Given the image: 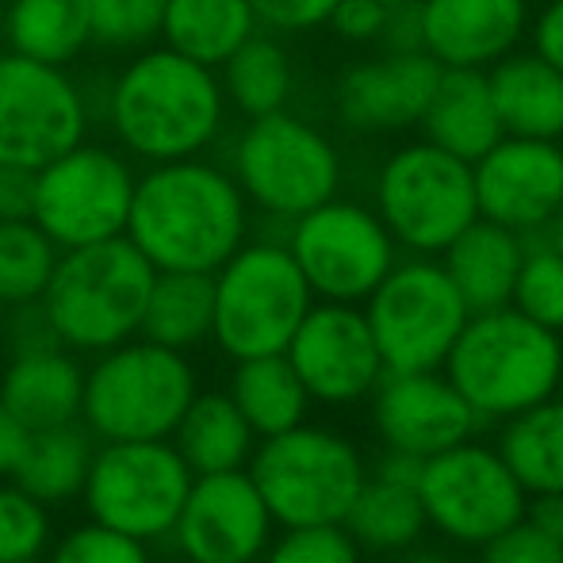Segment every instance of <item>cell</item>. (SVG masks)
<instances>
[{
	"instance_id": "6da1fadb",
	"label": "cell",
	"mask_w": 563,
	"mask_h": 563,
	"mask_svg": "<svg viewBox=\"0 0 563 563\" xmlns=\"http://www.w3.org/2000/svg\"><path fill=\"white\" fill-rule=\"evenodd\" d=\"M123 234L157 273H216L250 234V200L211 162H157L134 180Z\"/></svg>"
},
{
	"instance_id": "7a4b0ae2",
	"label": "cell",
	"mask_w": 563,
	"mask_h": 563,
	"mask_svg": "<svg viewBox=\"0 0 563 563\" xmlns=\"http://www.w3.org/2000/svg\"><path fill=\"white\" fill-rule=\"evenodd\" d=\"M108 126L139 162L200 157L223 134L227 97L211 66L169 46H142L104 97Z\"/></svg>"
},
{
	"instance_id": "3957f363",
	"label": "cell",
	"mask_w": 563,
	"mask_h": 563,
	"mask_svg": "<svg viewBox=\"0 0 563 563\" xmlns=\"http://www.w3.org/2000/svg\"><path fill=\"white\" fill-rule=\"evenodd\" d=\"M441 372L483 426L506 422L563 391V334L514 307L475 311Z\"/></svg>"
},
{
	"instance_id": "277c9868",
	"label": "cell",
	"mask_w": 563,
	"mask_h": 563,
	"mask_svg": "<svg viewBox=\"0 0 563 563\" xmlns=\"http://www.w3.org/2000/svg\"><path fill=\"white\" fill-rule=\"evenodd\" d=\"M154 276L157 268L119 234L62 250L38 303L69 353L97 356L139 338Z\"/></svg>"
},
{
	"instance_id": "5b68a950",
	"label": "cell",
	"mask_w": 563,
	"mask_h": 563,
	"mask_svg": "<svg viewBox=\"0 0 563 563\" xmlns=\"http://www.w3.org/2000/svg\"><path fill=\"white\" fill-rule=\"evenodd\" d=\"M196 391L188 353L131 338L85 368L81 422L97 441H162L173 438Z\"/></svg>"
},
{
	"instance_id": "8992f818",
	"label": "cell",
	"mask_w": 563,
	"mask_h": 563,
	"mask_svg": "<svg viewBox=\"0 0 563 563\" xmlns=\"http://www.w3.org/2000/svg\"><path fill=\"white\" fill-rule=\"evenodd\" d=\"M245 472L280 529L341 526L368 479V460L345 433L299 422L261 438Z\"/></svg>"
},
{
	"instance_id": "52a82bcc",
	"label": "cell",
	"mask_w": 563,
	"mask_h": 563,
	"mask_svg": "<svg viewBox=\"0 0 563 563\" xmlns=\"http://www.w3.org/2000/svg\"><path fill=\"white\" fill-rule=\"evenodd\" d=\"M211 280H216L211 338L230 361L284 353L314 303V291L307 288L284 242H242L211 273Z\"/></svg>"
},
{
	"instance_id": "ba28073f",
	"label": "cell",
	"mask_w": 563,
	"mask_h": 563,
	"mask_svg": "<svg viewBox=\"0 0 563 563\" xmlns=\"http://www.w3.org/2000/svg\"><path fill=\"white\" fill-rule=\"evenodd\" d=\"M230 177L253 208L291 223L334 200L341 188V157L319 126L299 115L273 112L250 119V126L238 134Z\"/></svg>"
},
{
	"instance_id": "9c48e42d",
	"label": "cell",
	"mask_w": 563,
	"mask_h": 563,
	"mask_svg": "<svg viewBox=\"0 0 563 563\" xmlns=\"http://www.w3.org/2000/svg\"><path fill=\"white\" fill-rule=\"evenodd\" d=\"M364 319L387 372H433L472 319L456 284L433 257L395 261L364 299Z\"/></svg>"
},
{
	"instance_id": "30bf717a",
	"label": "cell",
	"mask_w": 563,
	"mask_h": 563,
	"mask_svg": "<svg viewBox=\"0 0 563 563\" xmlns=\"http://www.w3.org/2000/svg\"><path fill=\"white\" fill-rule=\"evenodd\" d=\"M192 467L169 438L100 441L85 479V510L134 541H165L192 487Z\"/></svg>"
},
{
	"instance_id": "8fae6325",
	"label": "cell",
	"mask_w": 563,
	"mask_h": 563,
	"mask_svg": "<svg viewBox=\"0 0 563 563\" xmlns=\"http://www.w3.org/2000/svg\"><path fill=\"white\" fill-rule=\"evenodd\" d=\"M376 216L395 245L415 257H441L452 238L479 219L472 165L433 142L402 146L379 173Z\"/></svg>"
},
{
	"instance_id": "7c38bea8",
	"label": "cell",
	"mask_w": 563,
	"mask_h": 563,
	"mask_svg": "<svg viewBox=\"0 0 563 563\" xmlns=\"http://www.w3.org/2000/svg\"><path fill=\"white\" fill-rule=\"evenodd\" d=\"M426 526L456 549H479L490 537L526 518L529 495L495 445L467 438L438 456L422 460L418 472Z\"/></svg>"
},
{
	"instance_id": "4fadbf2b",
	"label": "cell",
	"mask_w": 563,
	"mask_h": 563,
	"mask_svg": "<svg viewBox=\"0 0 563 563\" xmlns=\"http://www.w3.org/2000/svg\"><path fill=\"white\" fill-rule=\"evenodd\" d=\"M134 180L139 177L123 154L77 142L74 150L35 169L31 219L58 250L108 242L126 230Z\"/></svg>"
},
{
	"instance_id": "5bb4252c",
	"label": "cell",
	"mask_w": 563,
	"mask_h": 563,
	"mask_svg": "<svg viewBox=\"0 0 563 563\" xmlns=\"http://www.w3.org/2000/svg\"><path fill=\"white\" fill-rule=\"evenodd\" d=\"M284 245L314 299L327 303H364L399 261V245L384 219L338 196L291 219Z\"/></svg>"
},
{
	"instance_id": "9a60e30c",
	"label": "cell",
	"mask_w": 563,
	"mask_h": 563,
	"mask_svg": "<svg viewBox=\"0 0 563 563\" xmlns=\"http://www.w3.org/2000/svg\"><path fill=\"white\" fill-rule=\"evenodd\" d=\"M89 104L62 66L0 54V169H43L85 142Z\"/></svg>"
},
{
	"instance_id": "2e32d148",
	"label": "cell",
	"mask_w": 563,
	"mask_h": 563,
	"mask_svg": "<svg viewBox=\"0 0 563 563\" xmlns=\"http://www.w3.org/2000/svg\"><path fill=\"white\" fill-rule=\"evenodd\" d=\"M284 356L303 379L311 402L322 407L364 402L387 372L361 303H311Z\"/></svg>"
},
{
	"instance_id": "e0dca14e",
	"label": "cell",
	"mask_w": 563,
	"mask_h": 563,
	"mask_svg": "<svg viewBox=\"0 0 563 563\" xmlns=\"http://www.w3.org/2000/svg\"><path fill=\"white\" fill-rule=\"evenodd\" d=\"M273 537V514L242 467L196 475L169 541L185 563H257Z\"/></svg>"
},
{
	"instance_id": "ac0fdd59",
	"label": "cell",
	"mask_w": 563,
	"mask_h": 563,
	"mask_svg": "<svg viewBox=\"0 0 563 563\" xmlns=\"http://www.w3.org/2000/svg\"><path fill=\"white\" fill-rule=\"evenodd\" d=\"M372 399V430L379 445L430 460L479 433V418L464 395L449 384L441 368L433 372H384Z\"/></svg>"
},
{
	"instance_id": "d6986e66",
	"label": "cell",
	"mask_w": 563,
	"mask_h": 563,
	"mask_svg": "<svg viewBox=\"0 0 563 563\" xmlns=\"http://www.w3.org/2000/svg\"><path fill=\"white\" fill-rule=\"evenodd\" d=\"M479 219L529 234L552 223L563 203V146L549 139L503 134L472 162Z\"/></svg>"
},
{
	"instance_id": "ffe728a7",
	"label": "cell",
	"mask_w": 563,
	"mask_h": 563,
	"mask_svg": "<svg viewBox=\"0 0 563 563\" xmlns=\"http://www.w3.org/2000/svg\"><path fill=\"white\" fill-rule=\"evenodd\" d=\"M441 69L426 51H391L387 58L361 62L341 77L338 115L353 131H407L422 123Z\"/></svg>"
},
{
	"instance_id": "44dd1931",
	"label": "cell",
	"mask_w": 563,
	"mask_h": 563,
	"mask_svg": "<svg viewBox=\"0 0 563 563\" xmlns=\"http://www.w3.org/2000/svg\"><path fill=\"white\" fill-rule=\"evenodd\" d=\"M526 0H422V51L445 69H487L526 35Z\"/></svg>"
},
{
	"instance_id": "7402d4cb",
	"label": "cell",
	"mask_w": 563,
	"mask_h": 563,
	"mask_svg": "<svg viewBox=\"0 0 563 563\" xmlns=\"http://www.w3.org/2000/svg\"><path fill=\"white\" fill-rule=\"evenodd\" d=\"M85 399V368L66 345L23 349L12 353L4 376H0V402L35 430L66 426L81 418Z\"/></svg>"
},
{
	"instance_id": "603a6c76",
	"label": "cell",
	"mask_w": 563,
	"mask_h": 563,
	"mask_svg": "<svg viewBox=\"0 0 563 563\" xmlns=\"http://www.w3.org/2000/svg\"><path fill=\"white\" fill-rule=\"evenodd\" d=\"M521 257H526V242L518 230H506L490 219H475L441 250V268L456 284L467 311L475 314L510 307Z\"/></svg>"
},
{
	"instance_id": "cb8c5ba5",
	"label": "cell",
	"mask_w": 563,
	"mask_h": 563,
	"mask_svg": "<svg viewBox=\"0 0 563 563\" xmlns=\"http://www.w3.org/2000/svg\"><path fill=\"white\" fill-rule=\"evenodd\" d=\"M487 89L503 134L518 139H563V74L541 54H506L490 66Z\"/></svg>"
},
{
	"instance_id": "d4e9b609",
	"label": "cell",
	"mask_w": 563,
	"mask_h": 563,
	"mask_svg": "<svg viewBox=\"0 0 563 563\" xmlns=\"http://www.w3.org/2000/svg\"><path fill=\"white\" fill-rule=\"evenodd\" d=\"M422 126L426 142H433L467 165L479 162L503 139L487 74L483 69H441V81L426 104Z\"/></svg>"
},
{
	"instance_id": "484cf974",
	"label": "cell",
	"mask_w": 563,
	"mask_h": 563,
	"mask_svg": "<svg viewBox=\"0 0 563 563\" xmlns=\"http://www.w3.org/2000/svg\"><path fill=\"white\" fill-rule=\"evenodd\" d=\"M169 441L192 467V475L242 472L257 449V433L227 391H196Z\"/></svg>"
},
{
	"instance_id": "4316f807",
	"label": "cell",
	"mask_w": 563,
	"mask_h": 563,
	"mask_svg": "<svg viewBox=\"0 0 563 563\" xmlns=\"http://www.w3.org/2000/svg\"><path fill=\"white\" fill-rule=\"evenodd\" d=\"M341 526L361 544V552H376V556H399V552L415 549L430 529L422 498H418V483L387 479L376 472H368Z\"/></svg>"
},
{
	"instance_id": "83f0119b",
	"label": "cell",
	"mask_w": 563,
	"mask_h": 563,
	"mask_svg": "<svg viewBox=\"0 0 563 563\" xmlns=\"http://www.w3.org/2000/svg\"><path fill=\"white\" fill-rule=\"evenodd\" d=\"M227 395L242 410V418L257 433V441L276 438V433L291 430V426L307 422V410H311V395H307L303 379L296 376V368H291V361L284 353L234 361Z\"/></svg>"
},
{
	"instance_id": "f1b7e54d",
	"label": "cell",
	"mask_w": 563,
	"mask_h": 563,
	"mask_svg": "<svg viewBox=\"0 0 563 563\" xmlns=\"http://www.w3.org/2000/svg\"><path fill=\"white\" fill-rule=\"evenodd\" d=\"M92 456H97V438L81 418L51 426V430H35L15 464L12 483H20L43 506L69 503V498H81Z\"/></svg>"
},
{
	"instance_id": "f546056e",
	"label": "cell",
	"mask_w": 563,
	"mask_h": 563,
	"mask_svg": "<svg viewBox=\"0 0 563 563\" xmlns=\"http://www.w3.org/2000/svg\"><path fill=\"white\" fill-rule=\"evenodd\" d=\"M257 31L250 0H165L162 38L169 51L219 69Z\"/></svg>"
},
{
	"instance_id": "4dcf8cb0",
	"label": "cell",
	"mask_w": 563,
	"mask_h": 563,
	"mask_svg": "<svg viewBox=\"0 0 563 563\" xmlns=\"http://www.w3.org/2000/svg\"><path fill=\"white\" fill-rule=\"evenodd\" d=\"M0 38L12 54L62 69L92 43L81 0H4Z\"/></svg>"
},
{
	"instance_id": "1f68e13d",
	"label": "cell",
	"mask_w": 563,
	"mask_h": 563,
	"mask_svg": "<svg viewBox=\"0 0 563 563\" xmlns=\"http://www.w3.org/2000/svg\"><path fill=\"white\" fill-rule=\"evenodd\" d=\"M498 456L514 472L526 495L563 490V395L537 402L521 415L498 422Z\"/></svg>"
},
{
	"instance_id": "d6a6232c",
	"label": "cell",
	"mask_w": 563,
	"mask_h": 563,
	"mask_svg": "<svg viewBox=\"0 0 563 563\" xmlns=\"http://www.w3.org/2000/svg\"><path fill=\"white\" fill-rule=\"evenodd\" d=\"M211 322H216L211 273H157L150 284L139 338L188 353L211 338Z\"/></svg>"
},
{
	"instance_id": "836d02e7",
	"label": "cell",
	"mask_w": 563,
	"mask_h": 563,
	"mask_svg": "<svg viewBox=\"0 0 563 563\" xmlns=\"http://www.w3.org/2000/svg\"><path fill=\"white\" fill-rule=\"evenodd\" d=\"M223 85L227 104H234L242 115H273L284 112L291 97V58L276 38L253 31L242 46L216 69Z\"/></svg>"
},
{
	"instance_id": "e575fe53",
	"label": "cell",
	"mask_w": 563,
	"mask_h": 563,
	"mask_svg": "<svg viewBox=\"0 0 563 563\" xmlns=\"http://www.w3.org/2000/svg\"><path fill=\"white\" fill-rule=\"evenodd\" d=\"M58 253L35 219H0V299L8 307L35 303L51 284Z\"/></svg>"
},
{
	"instance_id": "d590c367",
	"label": "cell",
	"mask_w": 563,
	"mask_h": 563,
	"mask_svg": "<svg viewBox=\"0 0 563 563\" xmlns=\"http://www.w3.org/2000/svg\"><path fill=\"white\" fill-rule=\"evenodd\" d=\"M89 38L108 51H142L162 35L165 0H81Z\"/></svg>"
},
{
	"instance_id": "8d00e7d4",
	"label": "cell",
	"mask_w": 563,
	"mask_h": 563,
	"mask_svg": "<svg viewBox=\"0 0 563 563\" xmlns=\"http://www.w3.org/2000/svg\"><path fill=\"white\" fill-rule=\"evenodd\" d=\"M510 307L526 319L563 334V253L552 242L526 250L518 280H514Z\"/></svg>"
},
{
	"instance_id": "74e56055",
	"label": "cell",
	"mask_w": 563,
	"mask_h": 563,
	"mask_svg": "<svg viewBox=\"0 0 563 563\" xmlns=\"http://www.w3.org/2000/svg\"><path fill=\"white\" fill-rule=\"evenodd\" d=\"M51 549V510L20 483H0V563H38Z\"/></svg>"
},
{
	"instance_id": "f35d334b",
	"label": "cell",
	"mask_w": 563,
	"mask_h": 563,
	"mask_svg": "<svg viewBox=\"0 0 563 563\" xmlns=\"http://www.w3.org/2000/svg\"><path fill=\"white\" fill-rule=\"evenodd\" d=\"M261 563H364L345 526H291L273 537Z\"/></svg>"
},
{
	"instance_id": "ab89813d",
	"label": "cell",
	"mask_w": 563,
	"mask_h": 563,
	"mask_svg": "<svg viewBox=\"0 0 563 563\" xmlns=\"http://www.w3.org/2000/svg\"><path fill=\"white\" fill-rule=\"evenodd\" d=\"M51 563H154V556H150L146 541H134V537L89 518L54 544Z\"/></svg>"
},
{
	"instance_id": "60d3db41",
	"label": "cell",
	"mask_w": 563,
	"mask_h": 563,
	"mask_svg": "<svg viewBox=\"0 0 563 563\" xmlns=\"http://www.w3.org/2000/svg\"><path fill=\"white\" fill-rule=\"evenodd\" d=\"M479 563H563V544L521 518L479 544Z\"/></svg>"
},
{
	"instance_id": "b9f144b4",
	"label": "cell",
	"mask_w": 563,
	"mask_h": 563,
	"mask_svg": "<svg viewBox=\"0 0 563 563\" xmlns=\"http://www.w3.org/2000/svg\"><path fill=\"white\" fill-rule=\"evenodd\" d=\"M338 0H250L257 27L268 31H311L322 27Z\"/></svg>"
},
{
	"instance_id": "7bdbcfd3",
	"label": "cell",
	"mask_w": 563,
	"mask_h": 563,
	"mask_svg": "<svg viewBox=\"0 0 563 563\" xmlns=\"http://www.w3.org/2000/svg\"><path fill=\"white\" fill-rule=\"evenodd\" d=\"M387 15H391V8L384 0H338L327 23L349 43H372L384 35Z\"/></svg>"
},
{
	"instance_id": "ee69618b",
	"label": "cell",
	"mask_w": 563,
	"mask_h": 563,
	"mask_svg": "<svg viewBox=\"0 0 563 563\" xmlns=\"http://www.w3.org/2000/svg\"><path fill=\"white\" fill-rule=\"evenodd\" d=\"M31 196H35V173L0 169V219H31Z\"/></svg>"
},
{
	"instance_id": "f6af8a7d",
	"label": "cell",
	"mask_w": 563,
	"mask_h": 563,
	"mask_svg": "<svg viewBox=\"0 0 563 563\" xmlns=\"http://www.w3.org/2000/svg\"><path fill=\"white\" fill-rule=\"evenodd\" d=\"M533 54H541L549 66L563 74V0H552L533 23Z\"/></svg>"
},
{
	"instance_id": "bcb514c9",
	"label": "cell",
	"mask_w": 563,
	"mask_h": 563,
	"mask_svg": "<svg viewBox=\"0 0 563 563\" xmlns=\"http://www.w3.org/2000/svg\"><path fill=\"white\" fill-rule=\"evenodd\" d=\"M27 441H31V430L4 407V402H0V479H12Z\"/></svg>"
},
{
	"instance_id": "7dc6e473",
	"label": "cell",
	"mask_w": 563,
	"mask_h": 563,
	"mask_svg": "<svg viewBox=\"0 0 563 563\" xmlns=\"http://www.w3.org/2000/svg\"><path fill=\"white\" fill-rule=\"evenodd\" d=\"M526 521H533L541 533L556 537L563 544V490H552V495H529Z\"/></svg>"
},
{
	"instance_id": "c3c4849f",
	"label": "cell",
	"mask_w": 563,
	"mask_h": 563,
	"mask_svg": "<svg viewBox=\"0 0 563 563\" xmlns=\"http://www.w3.org/2000/svg\"><path fill=\"white\" fill-rule=\"evenodd\" d=\"M399 563H460V560L452 556V552H445V549H430V544L418 541L415 549L399 552Z\"/></svg>"
},
{
	"instance_id": "681fc988",
	"label": "cell",
	"mask_w": 563,
	"mask_h": 563,
	"mask_svg": "<svg viewBox=\"0 0 563 563\" xmlns=\"http://www.w3.org/2000/svg\"><path fill=\"white\" fill-rule=\"evenodd\" d=\"M549 242L563 253V203L556 208V216H552V223H549Z\"/></svg>"
},
{
	"instance_id": "f907efd6",
	"label": "cell",
	"mask_w": 563,
	"mask_h": 563,
	"mask_svg": "<svg viewBox=\"0 0 563 563\" xmlns=\"http://www.w3.org/2000/svg\"><path fill=\"white\" fill-rule=\"evenodd\" d=\"M4 322H8V303L0 299V338H4Z\"/></svg>"
},
{
	"instance_id": "816d5d0a",
	"label": "cell",
	"mask_w": 563,
	"mask_h": 563,
	"mask_svg": "<svg viewBox=\"0 0 563 563\" xmlns=\"http://www.w3.org/2000/svg\"><path fill=\"white\" fill-rule=\"evenodd\" d=\"M387 8H395V4H415V0H384Z\"/></svg>"
},
{
	"instance_id": "f5cc1de1",
	"label": "cell",
	"mask_w": 563,
	"mask_h": 563,
	"mask_svg": "<svg viewBox=\"0 0 563 563\" xmlns=\"http://www.w3.org/2000/svg\"><path fill=\"white\" fill-rule=\"evenodd\" d=\"M0 4H4V0H0Z\"/></svg>"
}]
</instances>
